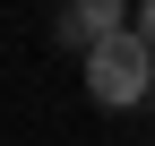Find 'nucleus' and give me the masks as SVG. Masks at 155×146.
<instances>
[{
    "label": "nucleus",
    "mask_w": 155,
    "mask_h": 146,
    "mask_svg": "<svg viewBox=\"0 0 155 146\" xmlns=\"http://www.w3.org/2000/svg\"><path fill=\"white\" fill-rule=\"evenodd\" d=\"M112 34H129V0H69V9L52 17V43L61 52H95V43H112Z\"/></svg>",
    "instance_id": "nucleus-2"
},
{
    "label": "nucleus",
    "mask_w": 155,
    "mask_h": 146,
    "mask_svg": "<svg viewBox=\"0 0 155 146\" xmlns=\"http://www.w3.org/2000/svg\"><path fill=\"white\" fill-rule=\"evenodd\" d=\"M86 95L104 103V112H129V103L155 95V52L138 43V34H112V43L86 52Z\"/></svg>",
    "instance_id": "nucleus-1"
},
{
    "label": "nucleus",
    "mask_w": 155,
    "mask_h": 146,
    "mask_svg": "<svg viewBox=\"0 0 155 146\" xmlns=\"http://www.w3.org/2000/svg\"><path fill=\"white\" fill-rule=\"evenodd\" d=\"M129 34H138V43L155 52V0H138V9H129Z\"/></svg>",
    "instance_id": "nucleus-3"
}]
</instances>
